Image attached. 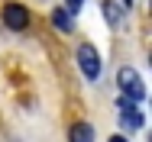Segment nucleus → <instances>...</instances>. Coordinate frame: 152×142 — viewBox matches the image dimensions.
<instances>
[{
	"label": "nucleus",
	"instance_id": "423d86ee",
	"mask_svg": "<svg viewBox=\"0 0 152 142\" xmlns=\"http://www.w3.org/2000/svg\"><path fill=\"white\" fill-rule=\"evenodd\" d=\"M68 142H94V129L88 123H75L68 129Z\"/></svg>",
	"mask_w": 152,
	"mask_h": 142
},
{
	"label": "nucleus",
	"instance_id": "7ed1b4c3",
	"mask_svg": "<svg viewBox=\"0 0 152 142\" xmlns=\"http://www.w3.org/2000/svg\"><path fill=\"white\" fill-rule=\"evenodd\" d=\"M3 23H7V29L20 32V29L29 26V10H26L23 3H7V7H3Z\"/></svg>",
	"mask_w": 152,
	"mask_h": 142
},
{
	"label": "nucleus",
	"instance_id": "f257e3e1",
	"mask_svg": "<svg viewBox=\"0 0 152 142\" xmlns=\"http://www.w3.org/2000/svg\"><path fill=\"white\" fill-rule=\"evenodd\" d=\"M117 84L123 87V94H126L129 100H142V97H146V84H142V78L136 74V68H120V71H117Z\"/></svg>",
	"mask_w": 152,
	"mask_h": 142
},
{
	"label": "nucleus",
	"instance_id": "20e7f679",
	"mask_svg": "<svg viewBox=\"0 0 152 142\" xmlns=\"http://www.w3.org/2000/svg\"><path fill=\"white\" fill-rule=\"evenodd\" d=\"M117 107L123 110V123H126L129 129H139V126H142V113H139V110H133V100H129V97H120V100H117Z\"/></svg>",
	"mask_w": 152,
	"mask_h": 142
},
{
	"label": "nucleus",
	"instance_id": "0eeeda50",
	"mask_svg": "<svg viewBox=\"0 0 152 142\" xmlns=\"http://www.w3.org/2000/svg\"><path fill=\"white\" fill-rule=\"evenodd\" d=\"M104 16H107V23L117 29L120 26V20H123V10H120V3H113V0H107L104 3Z\"/></svg>",
	"mask_w": 152,
	"mask_h": 142
},
{
	"label": "nucleus",
	"instance_id": "6e6552de",
	"mask_svg": "<svg viewBox=\"0 0 152 142\" xmlns=\"http://www.w3.org/2000/svg\"><path fill=\"white\" fill-rule=\"evenodd\" d=\"M65 3H68V10H71V13H78V10H81V3H84V0H65Z\"/></svg>",
	"mask_w": 152,
	"mask_h": 142
},
{
	"label": "nucleus",
	"instance_id": "1a4fd4ad",
	"mask_svg": "<svg viewBox=\"0 0 152 142\" xmlns=\"http://www.w3.org/2000/svg\"><path fill=\"white\" fill-rule=\"evenodd\" d=\"M110 142H126V139H123V136H113V139H110Z\"/></svg>",
	"mask_w": 152,
	"mask_h": 142
},
{
	"label": "nucleus",
	"instance_id": "f03ea898",
	"mask_svg": "<svg viewBox=\"0 0 152 142\" xmlns=\"http://www.w3.org/2000/svg\"><path fill=\"white\" fill-rule=\"evenodd\" d=\"M78 65H81V71H84V78L88 81H97L100 78V55H97V49L94 45H78Z\"/></svg>",
	"mask_w": 152,
	"mask_h": 142
},
{
	"label": "nucleus",
	"instance_id": "39448f33",
	"mask_svg": "<svg viewBox=\"0 0 152 142\" xmlns=\"http://www.w3.org/2000/svg\"><path fill=\"white\" fill-rule=\"evenodd\" d=\"M52 23H55V29H61V32H71V29H75V20H71V10H68V7H55V10H52Z\"/></svg>",
	"mask_w": 152,
	"mask_h": 142
}]
</instances>
